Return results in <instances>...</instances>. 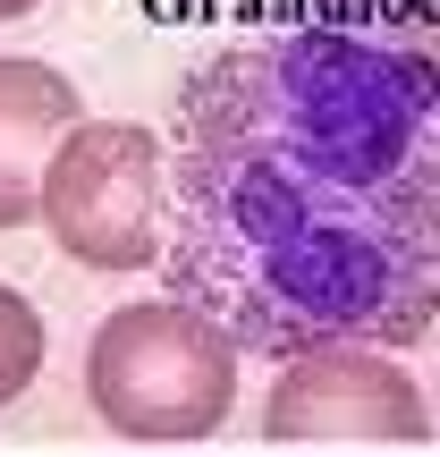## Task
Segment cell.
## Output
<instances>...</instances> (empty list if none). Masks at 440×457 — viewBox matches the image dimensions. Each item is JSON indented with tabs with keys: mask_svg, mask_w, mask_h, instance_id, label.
<instances>
[{
	"mask_svg": "<svg viewBox=\"0 0 440 457\" xmlns=\"http://www.w3.org/2000/svg\"><path fill=\"white\" fill-rule=\"evenodd\" d=\"M162 279L237 356L424 339L440 322V77L407 26H262L178 85Z\"/></svg>",
	"mask_w": 440,
	"mask_h": 457,
	"instance_id": "1",
	"label": "cell"
},
{
	"mask_svg": "<svg viewBox=\"0 0 440 457\" xmlns=\"http://www.w3.org/2000/svg\"><path fill=\"white\" fill-rule=\"evenodd\" d=\"M85 398L119 441H212L237 407V339L187 296L119 305L85 347Z\"/></svg>",
	"mask_w": 440,
	"mask_h": 457,
	"instance_id": "2",
	"label": "cell"
},
{
	"mask_svg": "<svg viewBox=\"0 0 440 457\" xmlns=\"http://www.w3.org/2000/svg\"><path fill=\"white\" fill-rule=\"evenodd\" d=\"M34 220L85 271L162 262V136L136 119H77L43 162Z\"/></svg>",
	"mask_w": 440,
	"mask_h": 457,
	"instance_id": "3",
	"label": "cell"
},
{
	"mask_svg": "<svg viewBox=\"0 0 440 457\" xmlns=\"http://www.w3.org/2000/svg\"><path fill=\"white\" fill-rule=\"evenodd\" d=\"M262 432L271 441H424L432 407L415 373L373 339H322L279 356V381L262 398Z\"/></svg>",
	"mask_w": 440,
	"mask_h": 457,
	"instance_id": "4",
	"label": "cell"
},
{
	"mask_svg": "<svg viewBox=\"0 0 440 457\" xmlns=\"http://www.w3.org/2000/svg\"><path fill=\"white\" fill-rule=\"evenodd\" d=\"M85 119L77 85L51 60H0V228H26L43 204V162Z\"/></svg>",
	"mask_w": 440,
	"mask_h": 457,
	"instance_id": "5",
	"label": "cell"
},
{
	"mask_svg": "<svg viewBox=\"0 0 440 457\" xmlns=\"http://www.w3.org/2000/svg\"><path fill=\"white\" fill-rule=\"evenodd\" d=\"M34 373H43V313L0 279V407H17L34 390Z\"/></svg>",
	"mask_w": 440,
	"mask_h": 457,
	"instance_id": "6",
	"label": "cell"
},
{
	"mask_svg": "<svg viewBox=\"0 0 440 457\" xmlns=\"http://www.w3.org/2000/svg\"><path fill=\"white\" fill-rule=\"evenodd\" d=\"M390 26H407V43L424 51V68L440 77V17H390Z\"/></svg>",
	"mask_w": 440,
	"mask_h": 457,
	"instance_id": "7",
	"label": "cell"
},
{
	"mask_svg": "<svg viewBox=\"0 0 440 457\" xmlns=\"http://www.w3.org/2000/svg\"><path fill=\"white\" fill-rule=\"evenodd\" d=\"M26 9H43V0H0V26H9V17H26Z\"/></svg>",
	"mask_w": 440,
	"mask_h": 457,
	"instance_id": "8",
	"label": "cell"
},
{
	"mask_svg": "<svg viewBox=\"0 0 440 457\" xmlns=\"http://www.w3.org/2000/svg\"><path fill=\"white\" fill-rule=\"evenodd\" d=\"M390 9H415V0H390Z\"/></svg>",
	"mask_w": 440,
	"mask_h": 457,
	"instance_id": "9",
	"label": "cell"
}]
</instances>
